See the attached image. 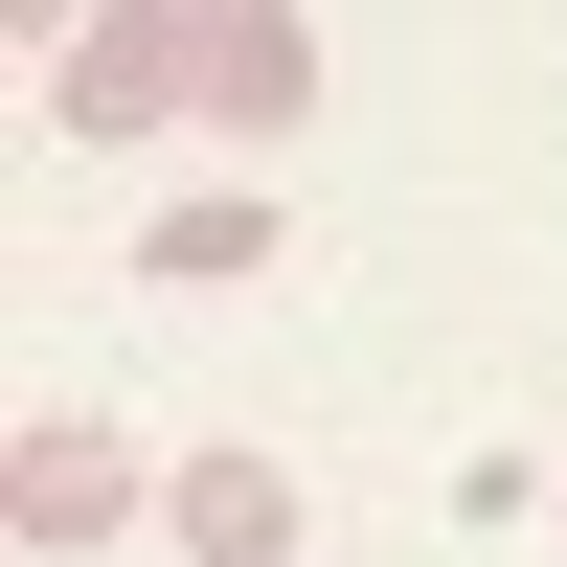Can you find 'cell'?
Returning a JSON list of instances; mask_svg holds the SVG:
<instances>
[{"label":"cell","instance_id":"2","mask_svg":"<svg viewBox=\"0 0 567 567\" xmlns=\"http://www.w3.org/2000/svg\"><path fill=\"white\" fill-rule=\"evenodd\" d=\"M23 69H45V136H159V114H205V23H136V0H114V23H45Z\"/></svg>","mask_w":567,"mask_h":567},{"label":"cell","instance_id":"5","mask_svg":"<svg viewBox=\"0 0 567 567\" xmlns=\"http://www.w3.org/2000/svg\"><path fill=\"white\" fill-rule=\"evenodd\" d=\"M136 272H159V296H250V272H272V182H205V205H159V227H136Z\"/></svg>","mask_w":567,"mask_h":567},{"label":"cell","instance_id":"1","mask_svg":"<svg viewBox=\"0 0 567 567\" xmlns=\"http://www.w3.org/2000/svg\"><path fill=\"white\" fill-rule=\"evenodd\" d=\"M159 477H182V454H136L114 409H23V432H0V545H23V567H91V545L159 523Z\"/></svg>","mask_w":567,"mask_h":567},{"label":"cell","instance_id":"3","mask_svg":"<svg viewBox=\"0 0 567 567\" xmlns=\"http://www.w3.org/2000/svg\"><path fill=\"white\" fill-rule=\"evenodd\" d=\"M296 114H318V23H296V0H205V136L272 159Z\"/></svg>","mask_w":567,"mask_h":567},{"label":"cell","instance_id":"6","mask_svg":"<svg viewBox=\"0 0 567 567\" xmlns=\"http://www.w3.org/2000/svg\"><path fill=\"white\" fill-rule=\"evenodd\" d=\"M545 523H567V454H545Z\"/></svg>","mask_w":567,"mask_h":567},{"label":"cell","instance_id":"4","mask_svg":"<svg viewBox=\"0 0 567 567\" xmlns=\"http://www.w3.org/2000/svg\"><path fill=\"white\" fill-rule=\"evenodd\" d=\"M159 545H182V567H296V545H318V523H296V454H250V432L182 454V477H159Z\"/></svg>","mask_w":567,"mask_h":567}]
</instances>
